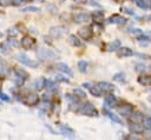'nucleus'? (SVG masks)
<instances>
[{"mask_svg": "<svg viewBox=\"0 0 151 140\" xmlns=\"http://www.w3.org/2000/svg\"><path fill=\"white\" fill-rule=\"evenodd\" d=\"M78 113L81 114V115H87V116H97L98 115V112L97 109L94 108V106L90 102H86L84 105L80 106V108L78 109Z\"/></svg>", "mask_w": 151, "mask_h": 140, "instance_id": "nucleus-1", "label": "nucleus"}, {"mask_svg": "<svg viewBox=\"0 0 151 140\" xmlns=\"http://www.w3.org/2000/svg\"><path fill=\"white\" fill-rule=\"evenodd\" d=\"M37 56L41 60H53L55 59V53L50 49V48H45V47H39L37 51Z\"/></svg>", "mask_w": 151, "mask_h": 140, "instance_id": "nucleus-2", "label": "nucleus"}, {"mask_svg": "<svg viewBox=\"0 0 151 140\" xmlns=\"http://www.w3.org/2000/svg\"><path fill=\"white\" fill-rule=\"evenodd\" d=\"M15 58H17V60H18L19 62L24 64L25 66H28L29 68H35V67H38V62L34 61V60H32V59H29V58H28L26 54H24V53H19Z\"/></svg>", "mask_w": 151, "mask_h": 140, "instance_id": "nucleus-3", "label": "nucleus"}, {"mask_svg": "<svg viewBox=\"0 0 151 140\" xmlns=\"http://www.w3.org/2000/svg\"><path fill=\"white\" fill-rule=\"evenodd\" d=\"M118 99H117V96H114V95H112V94H109V95H106V98H105V106L103 107V108H114V107H117L118 106Z\"/></svg>", "mask_w": 151, "mask_h": 140, "instance_id": "nucleus-4", "label": "nucleus"}, {"mask_svg": "<svg viewBox=\"0 0 151 140\" xmlns=\"http://www.w3.org/2000/svg\"><path fill=\"white\" fill-rule=\"evenodd\" d=\"M65 28L63 27V26H53V27H51L50 28V35L52 36V38H54V39H57V38H61L64 34H65Z\"/></svg>", "mask_w": 151, "mask_h": 140, "instance_id": "nucleus-5", "label": "nucleus"}, {"mask_svg": "<svg viewBox=\"0 0 151 140\" xmlns=\"http://www.w3.org/2000/svg\"><path fill=\"white\" fill-rule=\"evenodd\" d=\"M21 46L25 48V49H31V48H33L34 47V45H35V40L32 38V36H29V35H25L22 39H21Z\"/></svg>", "mask_w": 151, "mask_h": 140, "instance_id": "nucleus-6", "label": "nucleus"}, {"mask_svg": "<svg viewBox=\"0 0 151 140\" xmlns=\"http://www.w3.org/2000/svg\"><path fill=\"white\" fill-rule=\"evenodd\" d=\"M25 102L28 106H35L39 102V95L35 93H28L25 98Z\"/></svg>", "mask_w": 151, "mask_h": 140, "instance_id": "nucleus-7", "label": "nucleus"}, {"mask_svg": "<svg viewBox=\"0 0 151 140\" xmlns=\"http://www.w3.org/2000/svg\"><path fill=\"white\" fill-rule=\"evenodd\" d=\"M118 112L123 116H130L132 114V112H133V107L130 104H125V105H123L122 107L118 108Z\"/></svg>", "mask_w": 151, "mask_h": 140, "instance_id": "nucleus-8", "label": "nucleus"}, {"mask_svg": "<svg viewBox=\"0 0 151 140\" xmlns=\"http://www.w3.org/2000/svg\"><path fill=\"white\" fill-rule=\"evenodd\" d=\"M90 19H91V15L87 14V13H78L73 16V21L77 22V24L87 22V21H90Z\"/></svg>", "mask_w": 151, "mask_h": 140, "instance_id": "nucleus-9", "label": "nucleus"}, {"mask_svg": "<svg viewBox=\"0 0 151 140\" xmlns=\"http://www.w3.org/2000/svg\"><path fill=\"white\" fill-rule=\"evenodd\" d=\"M110 24H116V25H124L125 22H126V19L124 18V16H122V15H119V14H113V15H111L110 18H109V20H107Z\"/></svg>", "mask_w": 151, "mask_h": 140, "instance_id": "nucleus-10", "label": "nucleus"}, {"mask_svg": "<svg viewBox=\"0 0 151 140\" xmlns=\"http://www.w3.org/2000/svg\"><path fill=\"white\" fill-rule=\"evenodd\" d=\"M97 86L100 88V91H103V92H105V93H111V92L114 89V86H113L112 84L107 82V81H99Z\"/></svg>", "mask_w": 151, "mask_h": 140, "instance_id": "nucleus-11", "label": "nucleus"}, {"mask_svg": "<svg viewBox=\"0 0 151 140\" xmlns=\"http://www.w3.org/2000/svg\"><path fill=\"white\" fill-rule=\"evenodd\" d=\"M78 34H79V36H80L81 39L88 40V39H91V36H92V31H91L90 27H84V28H80V29L78 31Z\"/></svg>", "mask_w": 151, "mask_h": 140, "instance_id": "nucleus-12", "label": "nucleus"}, {"mask_svg": "<svg viewBox=\"0 0 151 140\" xmlns=\"http://www.w3.org/2000/svg\"><path fill=\"white\" fill-rule=\"evenodd\" d=\"M143 119H144V115L140 112H138V111L132 112V114L130 115V121L132 124H142L143 122Z\"/></svg>", "mask_w": 151, "mask_h": 140, "instance_id": "nucleus-13", "label": "nucleus"}, {"mask_svg": "<svg viewBox=\"0 0 151 140\" xmlns=\"http://www.w3.org/2000/svg\"><path fill=\"white\" fill-rule=\"evenodd\" d=\"M57 69H59V71H61L63 73H65V74H67L68 76H73V72L71 71V68L66 65V64H64V62H58L57 64Z\"/></svg>", "mask_w": 151, "mask_h": 140, "instance_id": "nucleus-14", "label": "nucleus"}, {"mask_svg": "<svg viewBox=\"0 0 151 140\" xmlns=\"http://www.w3.org/2000/svg\"><path fill=\"white\" fill-rule=\"evenodd\" d=\"M103 111H104V113L113 121V122H116V124H119V125H123V121H122V119L118 116V115H116L114 113H112V112H110L107 108H103Z\"/></svg>", "mask_w": 151, "mask_h": 140, "instance_id": "nucleus-15", "label": "nucleus"}, {"mask_svg": "<svg viewBox=\"0 0 151 140\" xmlns=\"http://www.w3.org/2000/svg\"><path fill=\"white\" fill-rule=\"evenodd\" d=\"M60 132H61L64 135L68 136L70 139H73V138H74V132H73V129H72V128H70L68 126L60 125Z\"/></svg>", "mask_w": 151, "mask_h": 140, "instance_id": "nucleus-16", "label": "nucleus"}, {"mask_svg": "<svg viewBox=\"0 0 151 140\" xmlns=\"http://www.w3.org/2000/svg\"><path fill=\"white\" fill-rule=\"evenodd\" d=\"M68 42H70L72 46H74V47H83V46H84V44L81 42V40H79L74 34H71V35L68 36Z\"/></svg>", "mask_w": 151, "mask_h": 140, "instance_id": "nucleus-17", "label": "nucleus"}, {"mask_svg": "<svg viewBox=\"0 0 151 140\" xmlns=\"http://www.w3.org/2000/svg\"><path fill=\"white\" fill-rule=\"evenodd\" d=\"M130 129H131L132 133H134V134H139V133H143L144 127H143L142 124H132V122H131V125H130Z\"/></svg>", "mask_w": 151, "mask_h": 140, "instance_id": "nucleus-18", "label": "nucleus"}, {"mask_svg": "<svg viewBox=\"0 0 151 140\" xmlns=\"http://www.w3.org/2000/svg\"><path fill=\"white\" fill-rule=\"evenodd\" d=\"M118 54H119V56H131L133 54V52L129 47H120L118 49Z\"/></svg>", "mask_w": 151, "mask_h": 140, "instance_id": "nucleus-19", "label": "nucleus"}, {"mask_svg": "<svg viewBox=\"0 0 151 140\" xmlns=\"http://www.w3.org/2000/svg\"><path fill=\"white\" fill-rule=\"evenodd\" d=\"M138 82L143 86H150L151 85V75H140L138 78Z\"/></svg>", "mask_w": 151, "mask_h": 140, "instance_id": "nucleus-20", "label": "nucleus"}, {"mask_svg": "<svg viewBox=\"0 0 151 140\" xmlns=\"http://www.w3.org/2000/svg\"><path fill=\"white\" fill-rule=\"evenodd\" d=\"M120 48V41L119 40H113L112 42H110L107 45V51L113 52V51H118Z\"/></svg>", "mask_w": 151, "mask_h": 140, "instance_id": "nucleus-21", "label": "nucleus"}, {"mask_svg": "<svg viewBox=\"0 0 151 140\" xmlns=\"http://www.w3.org/2000/svg\"><path fill=\"white\" fill-rule=\"evenodd\" d=\"M45 84H46V80H45L44 78H39V79H37L35 82H34V88H35L37 91H41V89L45 87Z\"/></svg>", "mask_w": 151, "mask_h": 140, "instance_id": "nucleus-22", "label": "nucleus"}, {"mask_svg": "<svg viewBox=\"0 0 151 140\" xmlns=\"http://www.w3.org/2000/svg\"><path fill=\"white\" fill-rule=\"evenodd\" d=\"M138 44L140 45V46H147L149 44H150V39H149V36H146V35H144V34H140L139 36H138Z\"/></svg>", "mask_w": 151, "mask_h": 140, "instance_id": "nucleus-23", "label": "nucleus"}, {"mask_svg": "<svg viewBox=\"0 0 151 140\" xmlns=\"http://www.w3.org/2000/svg\"><path fill=\"white\" fill-rule=\"evenodd\" d=\"M142 125H143L144 129H146V131L151 132V116H144Z\"/></svg>", "mask_w": 151, "mask_h": 140, "instance_id": "nucleus-24", "label": "nucleus"}, {"mask_svg": "<svg viewBox=\"0 0 151 140\" xmlns=\"http://www.w3.org/2000/svg\"><path fill=\"white\" fill-rule=\"evenodd\" d=\"M92 16H93V20L96 21V24H100L104 20V14L101 12H94L92 14Z\"/></svg>", "mask_w": 151, "mask_h": 140, "instance_id": "nucleus-25", "label": "nucleus"}, {"mask_svg": "<svg viewBox=\"0 0 151 140\" xmlns=\"http://www.w3.org/2000/svg\"><path fill=\"white\" fill-rule=\"evenodd\" d=\"M113 80L114 81H118V82H125L126 79H125V74L123 72H118L113 75Z\"/></svg>", "mask_w": 151, "mask_h": 140, "instance_id": "nucleus-26", "label": "nucleus"}, {"mask_svg": "<svg viewBox=\"0 0 151 140\" xmlns=\"http://www.w3.org/2000/svg\"><path fill=\"white\" fill-rule=\"evenodd\" d=\"M45 87H47V89L52 91V92H55L58 89V86L54 81H51V80H46V84H45Z\"/></svg>", "mask_w": 151, "mask_h": 140, "instance_id": "nucleus-27", "label": "nucleus"}, {"mask_svg": "<svg viewBox=\"0 0 151 140\" xmlns=\"http://www.w3.org/2000/svg\"><path fill=\"white\" fill-rule=\"evenodd\" d=\"M90 92H91V94H92L93 96H97V98H99V96L101 95V91H100V88H99L98 86H92V87L90 88Z\"/></svg>", "mask_w": 151, "mask_h": 140, "instance_id": "nucleus-28", "label": "nucleus"}, {"mask_svg": "<svg viewBox=\"0 0 151 140\" xmlns=\"http://www.w3.org/2000/svg\"><path fill=\"white\" fill-rule=\"evenodd\" d=\"M73 93H74V95L78 96L79 99L86 98V93H85V91H83L81 88H74V89H73Z\"/></svg>", "mask_w": 151, "mask_h": 140, "instance_id": "nucleus-29", "label": "nucleus"}, {"mask_svg": "<svg viewBox=\"0 0 151 140\" xmlns=\"http://www.w3.org/2000/svg\"><path fill=\"white\" fill-rule=\"evenodd\" d=\"M78 68H79V71H80L81 73H85V72L87 71V62H86L85 60L78 61Z\"/></svg>", "mask_w": 151, "mask_h": 140, "instance_id": "nucleus-30", "label": "nucleus"}, {"mask_svg": "<svg viewBox=\"0 0 151 140\" xmlns=\"http://www.w3.org/2000/svg\"><path fill=\"white\" fill-rule=\"evenodd\" d=\"M21 12H22V13H27V12H35V13H37V12H40V8L34 7V6H27V7L22 8Z\"/></svg>", "mask_w": 151, "mask_h": 140, "instance_id": "nucleus-31", "label": "nucleus"}, {"mask_svg": "<svg viewBox=\"0 0 151 140\" xmlns=\"http://www.w3.org/2000/svg\"><path fill=\"white\" fill-rule=\"evenodd\" d=\"M13 80H14L15 85H18V86H22V85H24V82H25V79H24V78H21L20 75H18V74H15V75H14Z\"/></svg>", "mask_w": 151, "mask_h": 140, "instance_id": "nucleus-32", "label": "nucleus"}, {"mask_svg": "<svg viewBox=\"0 0 151 140\" xmlns=\"http://www.w3.org/2000/svg\"><path fill=\"white\" fill-rule=\"evenodd\" d=\"M46 8H47V11H48L51 14H57V13H58V7H57L55 5H53V4H48Z\"/></svg>", "mask_w": 151, "mask_h": 140, "instance_id": "nucleus-33", "label": "nucleus"}, {"mask_svg": "<svg viewBox=\"0 0 151 140\" xmlns=\"http://www.w3.org/2000/svg\"><path fill=\"white\" fill-rule=\"evenodd\" d=\"M18 33H19V31H18L15 27H12V28H8V29H7V34H8L9 38H14V36H17Z\"/></svg>", "mask_w": 151, "mask_h": 140, "instance_id": "nucleus-34", "label": "nucleus"}, {"mask_svg": "<svg viewBox=\"0 0 151 140\" xmlns=\"http://www.w3.org/2000/svg\"><path fill=\"white\" fill-rule=\"evenodd\" d=\"M0 49H1V52L4 53V54H8L9 53V46L7 45V42H4V44H1V46H0Z\"/></svg>", "mask_w": 151, "mask_h": 140, "instance_id": "nucleus-35", "label": "nucleus"}, {"mask_svg": "<svg viewBox=\"0 0 151 140\" xmlns=\"http://www.w3.org/2000/svg\"><path fill=\"white\" fill-rule=\"evenodd\" d=\"M137 6H138L139 8H142V9H147V8H149L147 2H146V1H144V0H139V1L137 2Z\"/></svg>", "mask_w": 151, "mask_h": 140, "instance_id": "nucleus-36", "label": "nucleus"}, {"mask_svg": "<svg viewBox=\"0 0 151 140\" xmlns=\"http://www.w3.org/2000/svg\"><path fill=\"white\" fill-rule=\"evenodd\" d=\"M136 71L138 73H144L146 71V66L145 65H142V64H138V65H136Z\"/></svg>", "mask_w": 151, "mask_h": 140, "instance_id": "nucleus-37", "label": "nucleus"}, {"mask_svg": "<svg viewBox=\"0 0 151 140\" xmlns=\"http://www.w3.org/2000/svg\"><path fill=\"white\" fill-rule=\"evenodd\" d=\"M15 74L20 75V76H21V78H24V79L28 78V74H27L25 71H22V69H18V68H15Z\"/></svg>", "mask_w": 151, "mask_h": 140, "instance_id": "nucleus-38", "label": "nucleus"}, {"mask_svg": "<svg viewBox=\"0 0 151 140\" xmlns=\"http://www.w3.org/2000/svg\"><path fill=\"white\" fill-rule=\"evenodd\" d=\"M55 81H59V82H68V79L65 78L64 75L57 74V75H55Z\"/></svg>", "mask_w": 151, "mask_h": 140, "instance_id": "nucleus-39", "label": "nucleus"}, {"mask_svg": "<svg viewBox=\"0 0 151 140\" xmlns=\"http://www.w3.org/2000/svg\"><path fill=\"white\" fill-rule=\"evenodd\" d=\"M124 140H140V138H139L137 134L132 133V134H129V135H126V138H125Z\"/></svg>", "mask_w": 151, "mask_h": 140, "instance_id": "nucleus-40", "label": "nucleus"}, {"mask_svg": "<svg viewBox=\"0 0 151 140\" xmlns=\"http://www.w3.org/2000/svg\"><path fill=\"white\" fill-rule=\"evenodd\" d=\"M7 45L11 47V46H13V47H18L19 46V42L17 41V40H14V39H8L7 40Z\"/></svg>", "mask_w": 151, "mask_h": 140, "instance_id": "nucleus-41", "label": "nucleus"}, {"mask_svg": "<svg viewBox=\"0 0 151 140\" xmlns=\"http://www.w3.org/2000/svg\"><path fill=\"white\" fill-rule=\"evenodd\" d=\"M13 4V0H0V6L1 7H7Z\"/></svg>", "mask_w": 151, "mask_h": 140, "instance_id": "nucleus-42", "label": "nucleus"}, {"mask_svg": "<svg viewBox=\"0 0 151 140\" xmlns=\"http://www.w3.org/2000/svg\"><path fill=\"white\" fill-rule=\"evenodd\" d=\"M122 11L125 12V13H127V14H130V15H134L133 9H131V8H129V7H122Z\"/></svg>", "mask_w": 151, "mask_h": 140, "instance_id": "nucleus-43", "label": "nucleus"}, {"mask_svg": "<svg viewBox=\"0 0 151 140\" xmlns=\"http://www.w3.org/2000/svg\"><path fill=\"white\" fill-rule=\"evenodd\" d=\"M0 99L4 100V101H9L11 100V98L8 95H6L5 93H1V92H0Z\"/></svg>", "mask_w": 151, "mask_h": 140, "instance_id": "nucleus-44", "label": "nucleus"}, {"mask_svg": "<svg viewBox=\"0 0 151 140\" xmlns=\"http://www.w3.org/2000/svg\"><path fill=\"white\" fill-rule=\"evenodd\" d=\"M24 1H25V0H13V4H12V5H14V6H17V7H18V6L22 5V4H24Z\"/></svg>", "mask_w": 151, "mask_h": 140, "instance_id": "nucleus-45", "label": "nucleus"}, {"mask_svg": "<svg viewBox=\"0 0 151 140\" xmlns=\"http://www.w3.org/2000/svg\"><path fill=\"white\" fill-rule=\"evenodd\" d=\"M83 86H84V87H86V88H91L93 85H92V84H90V82H84V84H83Z\"/></svg>", "mask_w": 151, "mask_h": 140, "instance_id": "nucleus-46", "label": "nucleus"}, {"mask_svg": "<svg viewBox=\"0 0 151 140\" xmlns=\"http://www.w3.org/2000/svg\"><path fill=\"white\" fill-rule=\"evenodd\" d=\"M74 2H77V4H85L86 2V0H73Z\"/></svg>", "mask_w": 151, "mask_h": 140, "instance_id": "nucleus-47", "label": "nucleus"}, {"mask_svg": "<svg viewBox=\"0 0 151 140\" xmlns=\"http://www.w3.org/2000/svg\"><path fill=\"white\" fill-rule=\"evenodd\" d=\"M146 19H147L149 21H151V14H150V15H147V16H146Z\"/></svg>", "mask_w": 151, "mask_h": 140, "instance_id": "nucleus-48", "label": "nucleus"}, {"mask_svg": "<svg viewBox=\"0 0 151 140\" xmlns=\"http://www.w3.org/2000/svg\"><path fill=\"white\" fill-rule=\"evenodd\" d=\"M114 1H116V2H123L124 0H114Z\"/></svg>", "mask_w": 151, "mask_h": 140, "instance_id": "nucleus-49", "label": "nucleus"}, {"mask_svg": "<svg viewBox=\"0 0 151 140\" xmlns=\"http://www.w3.org/2000/svg\"><path fill=\"white\" fill-rule=\"evenodd\" d=\"M2 35H4V34H2L1 32H0V38H2Z\"/></svg>", "mask_w": 151, "mask_h": 140, "instance_id": "nucleus-50", "label": "nucleus"}, {"mask_svg": "<svg viewBox=\"0 0 151 140\" xmlns=\"http://www.w3.org/2000/svg\"><path fill=\"white\" fill-rule=\"evenodd\" d=\"M1 73H2V68L0 67V74H1Z\"/></svg>", "mask_w": 151, "mask_h": 140, "instance_id": "nucleus-51", "label": "nucleus"}, {"mask_svg": "<svg viewBox=\"0 0 151 140\" xmlns=\"http://www.w3.org/2000/svg\"><path fill=\"white\" fill-rule=\"evenodd\" d=\"M149 101H150V102H151V96H149Z\"/></svg>", "mask_w": 151, "mask_h": 140, "instance_id": "nucleus-52", "label": "nucleus"}, {"mask_svg": "<svg viewBox=\"0 0 151 140\" xmlns=\"http://www.w3.org/2000/svg\"><path fill=\"white\" fill-rule=\"evenodd\" d=\"M25 1H32V0H25Z\"/></svg>", "mask_w": 151, "mask_h": 140, "instance_id": "nucleus-53", "label": "nucleus"}, {"mask_svg": "<svg viewBox=\"0 0 151 140\" xmlns=\"http://www.w3.org/2000/svg\"><path fill=\"white\" fill-rule=\"evenodd\" d=\"M147 140H151V138H150V139H147Z\"/></svg>", "mask_w": 151, "mask_h": 140, "instance_id": "nucleus-54", "label": "nucleus"}, {"mask_svg": "<svg viewBox=\"0 0 151 140\" xmlns=\"http://www.w3.org/2000/svg\"><path fill=\"white\" fill-rule=\"evenodd\" d=\"M149 7H150V8H151V5H150V6H149Z\"/></svg>", "mask_w": 151, "mask_h": 140, "instance_id": "nucleus-55", "label": "nucleus"}, {"mask_svg": "<svg viewBox=\"0 0 151 140\" xmlns=\"http://www.w3.org/2000/svg\"><path fill=\"white\" fill-rule=\"evenodd\" d=\"M150 35H151V32H150Z\"/></svg>", "mask_w": 151, "mask_h": 140, "instance_id": "nucleus-56", "label": "nucleus"}, {"mask_svg": "<svg viewBox=\"0 0 151 140\" xmlns=\"http://www.w3.org/2000/svg\"><path fill=\"white\" fill-rule=\"evenodd\" d=\"M0 92H1V91H0Z\"/></svg>", "mask_w": 151, "mask_h": 140, "instance_id": "nucleus-57", "label": "nucleus"}]
</instances>
